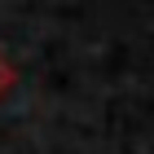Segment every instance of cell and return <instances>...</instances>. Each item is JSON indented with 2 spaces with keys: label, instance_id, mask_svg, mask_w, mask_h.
I'll use <instances>...</instances> for the list:
<instances>
[{
  "label": "cell",
  "instance_id": "6da1fadb",
  "mask_svg": "<svg viewBox=\"0 0 154 154\" xmlns=\"http://www.w3.org/2000/svg\"><path fill=\"white\" fill-rule=\"evenodd\" d=\"M13 84H18V71H13V62H9V57H5V53H0V97L9 93Z\"/></svg>",
  "mask_w": 154,
  "mask_h": 154
}]
</instances>
